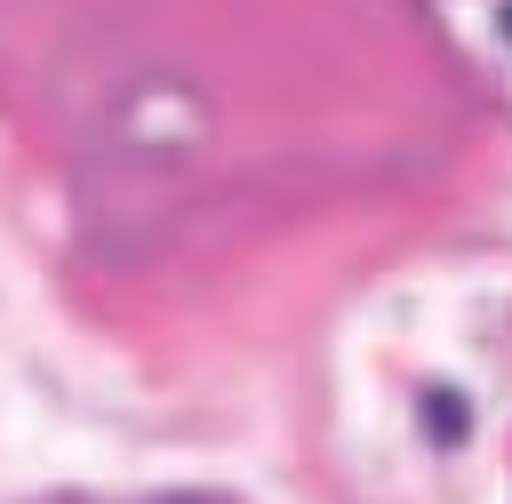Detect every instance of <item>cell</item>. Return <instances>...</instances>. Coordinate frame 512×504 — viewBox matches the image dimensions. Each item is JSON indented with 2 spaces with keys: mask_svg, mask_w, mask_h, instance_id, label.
<instances>
[{
  "mask_svg": "<svg viewBox=\"0 0 512 504\" xmlns=\"http://www.w3.org/2000/svg\"><path fill=\"white\" fill-rule=\"evenodd\" d=\"M160 504H208V496H160Z\"/></svg>",
  "mask_w": 512,
  "mask_h": 504,
  "instance_id": "cell-2",
  "label": "cell"
},
{
  "mask_svg": "<svg viewBox=\"0 0 512 504\" xmlns=\"http://www.w3.org/2000/svg\"><path fill=\"white\" fill-rule=\"evenodd\" d=\"M424 424H432V432H448L440 448H456V440H464V400H456V392H448V400H440V392H424Z\"/></svg>",
  "mask_w": 512,
  "mask_h": 504,
  "instance_id": "cell-1",
  "label": "cell"
},
{
  "mask_svg": "<svg viewBox=\"0 0 512 504\" xmlns=\"http://www.w3.org/2000/svg\"><path fill=\"white\" fill-rule=\"evenodd\" d=\"M504 24H512V16H504Z\"/></svg>",
  "mask_w": 512,
  "mask_h": 504,
  "instance_id": "cell-3",
  "label": "cell"
}]
</instances>
